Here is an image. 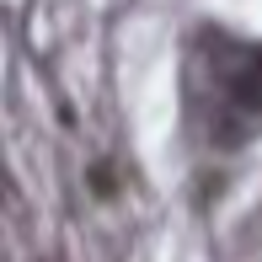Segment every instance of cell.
I'll list each match as a JSON object with an SVG mask.
<instances>
[{
  "label": "cell",
  "mask_w": 262,
  "mask_h": 262,
  "mask_svg": "<svg viewBox=\"0 0 262 262\" xmlns=\"http://www.w3.org/2000/svg\"><path fill=\"white\" fill-rule=\"evenodd\" d=\"M220 97H225V139L241 145V128L262 118V43H246L225 59Z\"/></svg>",
  "instance_id": "6da1fadb"
}]
</instances>
